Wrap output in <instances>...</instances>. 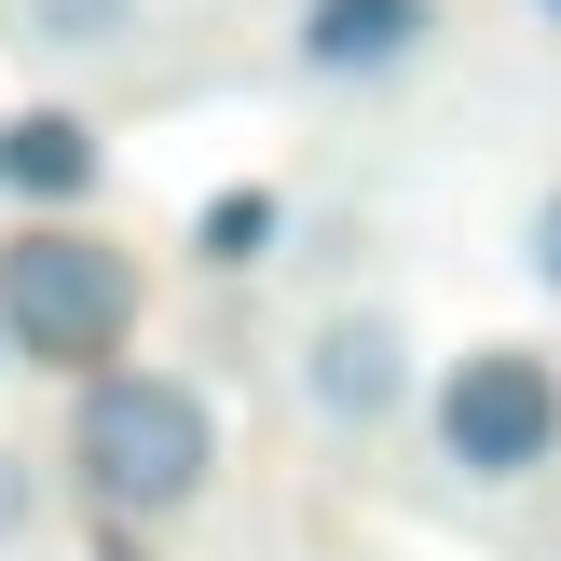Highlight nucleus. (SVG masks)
<instances>
[{
  "label": "nucleus",
  "mask_w": 561,
  "mask_h": 561,
  "mask_svg": "<svg viewBox=\"0 0 561 561\" xmlns=\"http://www.w3.org/2000/svg\"><path fill=\"white\" fill-rule=\"evenodd\" d=\"M69 480H82V507L124 520V535L179 520L192 493L219 480V398H206L192 370L96 356V370L69 383Z\"/></svg>",
  "instance_id": "nucleus-1"
},
{
  "label": "nucleus",
  "mask_w": 561,
  "mask_h": 561,
  "mask_svg": "<svg viewBox=\"0 0 561 561\" xmlns=\"http://www.w3.org/2000/svg\"><path fill=\"white\" fill-rule=\"evenodd\" d=\"M124 343H137V261L96 247L82 219H14V233H0V356L82 383Z\"/></svg>",
  "instance_id": "nucleus-2"
},
{
  "label": "nucleus",
  "mask_w": 561,
  "mask_h": 561,
  "mask_svg": "<svg viewBox=\"0 0 561 561\" xmlns=\"http://www.w3.org/2000/svg\"><path fill=\"white\" fill-rule=\"evenodd\" d=\"M425 438L453 480L507 493V480H548L561 466V356L548 343H466L453 370L425 383Z\"/></svg>",
  "instance_id": "nucleus-3"
},
{
  "label": "nucleus",
  "mask_w": 561,
  "mask_h": 561,
  "mask_svg": "<svg viewBox=\"0 0 561 561\" xmlns=\"http://www.w3.org/2000/svg\"><path fill=\"white\" fill-rule=\"evenodd\" d=\"M301 411L329 438H383L411 411V316L398 301H329L301 329Z\"/></svg>",
  "instance_id": "nucleus-4"
},
{
  "label": "nucleus",
  "mask_w": 561,
  "mask_h": 561,
  "mask_svg": "<svg viewBox=\"0 0 561 561\" xmlns=\"http://www.w3.org/2000/svg\"><path fill=\"white\" fill-rule=\"evenodd\" d=\"M425 42H438V0H301L288 27L301 82H398Z\"/></svg>",
  "instance_id": "nucleus-5"
},
{
  "label": "nucleus",
  "mask_w": 561,
  "mask_h": 561,
  "mask_svg": "<svg viewBox=\"0 0 561 561\" xmlns=\"http://www.w3.org/2000/svg\"><path fill=\"white\" fill-rule=\"evenodd\" d=\"M96 179H110V137L82 124V110H14V124H0V192H14L27 219L96 206Z\"/></svg>",
  "instance_id": "nucleus-6"
},
{
  "label": "nucleus",
  "mask_w": 561,
  "mask_h": 561,
  "mask_svg": "<svg viewBox=\"0 0 561 561\" xmlns=\"http://www.w3.org/2000/svg\"><path fill=\"white\" fill-rule=\"evenodd\" d=\"M274 233H288V206H274L261 179H247V192H206V219H192V261H206V274H261V261H274Z\"/></svg>",
  "instance_id": "nucleus-7"
},
{
  "label": "nucleus",
  "mask_w": 561,
  "mask_h": 561,
  "mask_svg": "<svg viewBox=\"0 0 561 561\" xmlns=\"http://www.w3.org/2000/svg\"><path fill=\"white\" fill-rule=\"evenodd\" d=\"M14 27L42 55H124L137 27H151V0H14Z\"/></svg>",
  "instance_id": "nucleus-8"
},
{
  "label": "nucleus",
  "mask_w": 561,
  "mask_h": 561,
  "mask_svg": "<svg viewBox=\"0 0 561 561\" xmlns=\"http://www.w3.org/2000/svg\"><path fill=\"white\" fill-rule=\"evenodd\" d=\"M520 274H535V288L561 301V179L535 192V219H520Z\"/></svg>",
  "instance_id": "nucleus-9"
},
{
  "label": "nucleus",
  "mask_w": 561,
  "mask_h": 561,
  "mask_svg": "<svg viewBox=\"0 0 561 561\" xmlns=\"http://www.w3.org/2000/svg\"><path fill=\"white\" fill-rule=\"evenodd\" d=\"M27 520H42V493H27V453H0V548H14Z\"/></svg>",
  "instance_id": "nucleus-10"
},
{
  "label": "nucleus",
  "mask_w": 561,
  "mask_h": 561,
  "mask_svg": "<svg viewBox=\"0 0 561 561\" xmlns=\"http://www.w3.org/2000/svg\"><path fill=\"white\" fill-rule=\"evenodd\" d=\"M96 561H151V548H137V535H124V520H110V548H96Z\"/></svg>",
  "instance_id": "nucleus-11"
},
{
  "label": "nucleus",
  "mask_w": 561,
  "mask_h": 561,
  "mask_svg": "<svg viewBox=\"0 0 561 561\" xmlns=\"http://www.w3.org/2000/svg\"><path fill=\"white\" fill-rule=\"evenodd\" d=\"M520 14H535V27H548V42H561V0H520Z\"/></svg>",
  "instance_id": "nucleus-12"
},
{
  "label": "nucleus",
  "mask_w": 561,
  "mask_h": 561,
  "mask_svg": "<svg viewBox=\"0 0 561 561\" xmlns=\"http://www.w3.org/2000/svg\"><path fill=\"white\" fill-rule=\"evenodd\" d=\"M0 370H14V356H0Z\"/></svg>",
  "instance_id": "nucleus-13"
}]
</instances>
